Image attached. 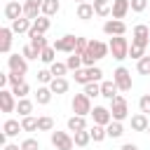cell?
Returning <instances> with one entry per match:
<instances>
[{
	"label": "cell",
	"instance_id": "obj_47",
	"mask_svg": "<svg viewBox=\"0 0 150 150\" xmlns=\"http://www.w3.org/2000/svg\"><path fill=\"white\" fill-rule=\"evenodd\" d=\"M89 47V40L87 38H77V47H75V54H84Z\"/></svg>",
	"mask_w": 150,
	"mask_h": 150
},
{
	"label": "cell",
	"instance_id": "obj_10",
	"mask_svg": "<svg viewBox=\"0 0 150 150\" xmlns=\"http://www.w3.org/2000/svg\"><path fill=\"white\" fill-rule=\"evenodd\" d=\"M103 33L110 35V38H115V35H124V33H127V23L120 21V19H108V21L103 23Z\"/></svg>",
	"mask_w": 150,
	"mask_h": 150
},
{
	"label": "cell",
	"instance_id": "obj_30",
	"mask_svg": "<svg viewBox=\"0 0 150 150\" xmlns=\"http://www.w3.org/2000/svg\"><path fill=\"white\" fill-rule=\"evenodd\" d=\"M105 131H108L110 138H120V136L124 134V127H122V122H115V120H112V122L105 127Z\"/></svg>",
	"mask_w": 150,
	"mask_h": 150
},
{
	"label": "cell",
	"instance_id": "obj_40",
	"mask_svg": "<svg viewBox=\"0 0 150 150\" xmlns=\"http://www.w3.org/2000/svg\"><path fill=\"white\" fill-rule=\"evenodd\" d=\"M21 56H23L26 61H33V59H40V52H35V49L30 47V42H28V45L21 49Z\"/></svg>",
	"mask_w": 150,
	"mask_h": 150
},
{
	"label": "cell",
	"instance_id": "obj_17",
	"mask_svg": "<svg viewBox=\"0 0 150 150\" xmlns=\"http://www.w3.org/2000/svg\"><path fill=\"white\" fill-rule=\"evenodd\" d=\"M117 84H115V80H103L101 82V96L103 98H108V101H112L115 96H117Z\"/></svg>",
	"mask_w": 150,
	"mask_h": 150
},
{
	"label": "cell",
	"instance_id": "obj_1",
	"mask_svg": "<svg viewBox=\"0 0 150 150\" xmlns=\"http://www.w3.org/2000/svg\"><path fill=\"white\" fill-rule=\"evenodd\" d=\"M108 54H110V47H108L105 42H101V40H89V47H87V52L82 54V61H84L87 68H91L94 61H98V59H103V56H108Z\"/></svg>",
	"mask_w": 150,
	"mask_h": 150
},
{
	"label": "cell",
	"instance_id": "obj_19",
	"mask_svg": "<svg viewBox=\"0 0 150 150\" xmlns=\"http://www.w3.org/2000/svg\"><path fill=\"white\" fill-rule=\"evenodd\" d=\"M19 131H23L19 120H7V122L2 124V134H5L7 138H12V136H19Z\"/></svg>",
	"mask_w": 150,
	"mask_h": 150
},
{
	"label": "cell",
	"instance_id": "obj_2",
	"mask_svg": "<svg viewBox=\"0 0 150 150\" xmlns=\"http://www.w3.org/2000/svg\"><path fill=\"white\" fill-rule=\"evenodd\" d=\"M108 47H110V54H112V59H117V61H124L127 56H129V40L124 38V35H115V38H110V42H108Z\"/></svg>",
	"mask_w": 150,
	"mask_h": 150
},
{
	"label": "cell",
	"instance_id": "obj_45",
	"mask_svg": "<svg viewBox=\"0 0 150 150\" xmlns=\"http://www.w3.org/2000/svg\"><path fill=\"white\" fill-rule=\"evenodd\" d=\"M75 82H80V84H89V75H87V68L84 70H75Z\"/></svg>",
	"mask_w": 150,
	"mask_h": 150
},
{
	"label": "cell",
	"instance_id": "obj_35",
	"mask_svg": "<svg viewBox=\"0 0 150 150\" xmlns=\"http://www.w3.org/2000/svg\"><path fill=\"white\" fill-rule=\"evenodd\" d=\"M21 129L23 131H38V117H33V115L21 117Z\"/></svg>",
	"mask_w": 150,
	"mask_h": 150
},
{
	"label": "cell",
	"instance_id": "obj_54",
	"mask_svg": "<svg viewBox=\"0 0 150 150\" xmlns=\"http://www.w3.org/2000/svg\"><path fill=\"white\" fill-rule=\"evenodd\" d=\"M148 134H150V127H148Z\"/></svg>",
	"mask_w": 150,
	"mask_h": 150
},
{
	"label": "cell",
	"instance_id": "obj_48",
	"mask_svg": "<svg viewBox=\"0 0 150 150\" xmlns=\"http://www.w3.org/2000/svg\"><path fill=\"white\" fill-rule=\"evenodd\" d=\"M148 7V0H131V12H143Z\"/></svg>",
	"mask_w": 150,
	"mask_h": 150
},
{
	"label": "cell",
	"instance_id": "obj_55",
	"mask_svg": "<svg viewBox=\"0 0 150 150\" xmlns=\"http://www.w3.org/2000/svg\"><path fill=\"white\" fill-rule=\"evenodd\" d=\"M9 2H12V0H9Z\"/></svg>",
	"mask_w": 150,
	"mask_h": 150
},
{
	"label": "cell",
	"instance_id": "obj_13",
	"mask_svg": "<svg viewBox=\"0 0 150 150\" xmlns=\"http://www.w3.org/2000/svg\"><path fill=\"white\" fill-rule=\"evenodd\" d=\"M14 98L16 96L9 89H0V108H2V112H14L16 110V101Z\"/></svg>",
	"mask_w": 150,
	"mask_h": 150
},
{
	"label": "cell",
	"instance_id": "obj_14",
	"mask_svg": "<svg viewBox=\"0 0 150 150\" xmlns=\"http://www.w3.org/2000/svg\"><path fill=\"white\" fill-rule=\"evenodd\" d=\"M21 16H23V5H21L19 0H12V2L5 5V19L16 21V19H21Z\"/></svg>",
	"mask_w": 150,
	"mask_h": 150
},
{
	"label": "cell",
	"instance_id": "obj_39",
	"mask_svg": "<svg viewBox=\"0 0 150 150\" xmlns=\"http://www.w3.org/2000/svg\"><path fill=\"white\" fill-rule=\"evenodd\" d=\"M136 70L141 75H150V56H143L141 61H136Z\"/></svg>",
	"mask_w": 150,
	"mask_h": 150
},
{
	"label": "cell",
	"instance_id": "obj_12",
	"mask_svg": "<svg viewBox=\"0 0 150 150\" xmlns=\"http://www.w3.org/2000/svg\"><path fill=\"white\" fill-rule=\"evenodd\" d=\"M91 117H94V124H101V127H108V124L112 122L110 108H103V105H94V110H91Z\"/></svg>",
	"mask_w": 150,
	"mask_h": 150
},
{
	"label": "cell",
	"instance_id": "obj_53",
	"mask_svg": "<svg viewBox=\"0 0 150 150\" xmlns=\"http://www.w3.org/2000/svg\"><path fill=\"white\" fill-rule=\"evenodd\" d=\"M82 2H87V0H77V5H82Z\"/></svg>",
	"mask_w": 150,
	"mask_h": 150
},
{
	"label": "cell",
	"instance_id": "obj_15",
	"mask_svg": "<svg viewBox=\"0 0 150 150\" xmlns=\"http://www.w3.org/2000/svg\"><path fill=\"white\" fill-rule=\"evenodd\" d=\"M12 35H14V30L9 26L0 28V52L2 54H9V49H12Z\"/></svg>",
	"mask_w": 150,
	"mask_h": 150
},
{
	"label": "cell",
	"instance_id": "obj_6",
	"mask_svg": "<svg viewBox=\"0 0 150 150\" xmlns=\"http://www.w3.org/2000/svg\"><path fill=\"white\" fill-rule=\"evenodd\" d=\"M52 145L56 150H73L75 148V141L68 131H52Z\"/></svg>",
	"mask_w": 150,
	"mask_h": 150
},
{
	"label": "cell",
	"instance_id": "obj_34",
	"mask_svg": "<svg viewBox=\"0 0 150 150\" xmlns=\"http://www.w3.org/2000/svg\"><path fill=\"white\" fill-rule=\"evenodd\" d=\"M84 61H82V54H70L68 59H66V66H68V70H80V66H82Z\"/></svg>",
	"mask_w": 150,
	"mask_h": 150
},
{
	"label": "cell",
	"instance_id": "obj_27",
	"mask_svg": "<svg viewBox=\"0 0 150 150\" xmlns=\"http://www.w3.org/2000/svg\"><path fill=\"white\" fill-rule=\"evenodd\" d=\"M59 9H61V2L59 0H45L42 2V16H54Z\"/></svg>",
	"mask_w": 150,
	"mask_h": 150
},
{
	"label": "cell",
	"instance_id": "obj_41",
	"mask_svg": "<svg viewBox=\"0 0 150 150\" xmlns=\"http://www.w3.org/2000/svg\"><path fill=\"white\" fill-rule=\"evenodd\" d=\"M87 75H89V82H101L103 70H101L98 66H91V68H87Z\"/></svg>",
	"mask_w": 150,
	"mask_h": 150
},
{
	"label": "cell",
	"instance_id": "obj_44",
	"mask_svg": "<svg viewBox=\"0 0 150 150\" xmlns=\"http://www.w3.org/2000/svg\"><path fill=\"white\" fill-rule=\"evenodd\" d=\"M138 108H141V112H143V115H148V112H150V94H143V96H141Z\"/></svg>",
	"mask_w": 150,
	"mask_h": 150
},
{
	"label": "cell",
	"instance_id": "obj_4",
	"mask_svg": "<svg viewBox=\"0 0 150 150\" xmlns=\"http://www.w3.org/2000/svg\"><path fill=\"white\" fill-rule=\"evenodd\" d=\"M110 115H112L115 122H124V120L129 117V105H127V98H124V96L117 94V96L110 101Z\"/></svg>",
	"mask_w": 150,
	"mask_h": 150
},
{
	"label": "cell",
	"instance_id": "obj_43",
	"mask_svg": "<svg viewBox=\"0 0 150 150\" xmlns=\"http://www.w3.org/2000/svg\"><path fill=\"white\" fill-rule=\"evenodd\" d=\"M38 80H40L42 84H47V87H49V82L54 80V75H52V70H49V68H42V70H38Z\"/></svg>",
	"mask_w": 150,
	"mask_h": 150
},
{
	"label": "cell",
	"instance_id": "obj_7",
	"mask_svg": "<svg viewBox=\"0 0 150 150\" xmlns=\"http://www.w3.org/2000/svg\"><path fill=\"white\" fill-rule=\"evenodd\" d=\"M56 52H66V54H75V47H77V35H63V38H59L54 45H52Z\"/></svg>",
	"mask_w": 150,
	"mask_h": 150
},
{
	"label": "cell",
	"instance_id": "obj_32",
	"mask_svg": "<svg viewBox=\"0 0 150 150\" xmlns=\"http://www.w3.org/2000/svg\"><path fill=\"white\" fill-rule=\"evenodd\" d=\"M30 47L42 54V49H47L49 45H47V38H45V35H35V38H30Z\"/></svg>",
	"mask_w": 150,
	"mask_h": 150
},
{
	"label": "cell",
	"instance_id": "obj_22",
	"mask_svg": "<svg viewBox=\"0 0 150 150\" xmlns=\"http://www.w3.org/2000/svg\"><path fill=\"white\" fill-rule=\"evenodd\" d=\"M94 14H96V12H94V5H91V2H82V5H77V19L89 21Z\"/></svg>",
	"mask_w": 150,
	"mask_h": 150
},
{
	"label": "cell",
	"instance_id": "obj_33",
	"mask_svg": "<svg viewBox=\"0 0 150 150\" xmlns=\"http://www.w3.org/2000/svg\"><path fill=\"white\" fill-rule=\"evenodd\" d=\"M40 61H42V63H47V66H52V63L56 61V49H54V47H47V49H42V54H40Z\"/></svg>",
	"mask_w": 150,
	"mask_h": 150
},
{
	"label": "cell",
	"instance_id": "obj_29",
	"mask_svg": "<svg viewBox=\"0 0 150 150\" xmlns=\"http://www.w3.org/2000/svg\"><path fill=\"white\" fill-rule=\"evenodd\" d=\"M73 141H75V145L77 148H84V145H89V141H91V134L84 129V131H75L73 134Z\"/></svg>",
	"mask_w": 150,
	"mask_h": 150
},
{
	"label": "cell",
	"instance_id": "obj_46",
	"mask_svg": "<svg viewBox=\"0 0 150 150\" xmlns=\"http://www.w3.org/2000/svg\"><path fill=\"white\" fill-rule=\"evenodd\" d=\"M21 150H40V143H38L35 138H26V141L21 143Z\"/></svg>",
	"mask_w": 150,
	"mask_h": 150
},
{
	"label": "cell",
	"instance_id": "obj_23",
	"mask_svg": "<svg viewBox=\"0 0 150 150\" xmlns=\"http://www.w3.org/2000/svg\"><path fill=\"white\" fill-rule=\"evenodd\" d=\"M49 89H52L54 94H66V91H68V80H66V77H54V80L49 82Z\"/></svg>",
	"mask_w": 150,
	"mask_h": 150
},
{
	"label": "cell",
	"instance_id": "obj_26",
	"mask_svg": "<svg viewBox=\"0 0 150 150\" xmlns=\"http://www.w3.org/2000/svg\"><path fill=\"white\" fill-rule=\"evenodd\" d=\"M87 129V122H84V117H80V115H73V117H68V131H84Z\"/></svg>",
	"mask_w": 150,
	"mask_h": 150
},
{
	"label": "cell",
	"instance_id": "obj_52",
	"mask_svg": "<svg viewBox=\"0 0 150 150\" xmlns=\"http://www.w3.org/2000/svg\"><path fill=\"white\" fill-rule=\"evenodd\" d=\"M28 2H35V5H42L45 0H28Z\"/></svg>",
	"mask_w": 150,
	"mask_h": 150
},
{
	"label": "cell",
	"instance_id": "obj_28",
	"mask_svg": "<svg viewBox=\"0 0 150 150\" xmlns=\"http://www.w3.org/2000/svg\"><path fill=\"white\" fill-rule=\"evenodd\" d=\"M89 134H91V141H94V143H101L103 138H108V131H105V127H101V124H94V127L89 129Z\"/></svg>",
	"mask_w": 150,
	"mask_h": 150
},
{
	"label": "cell",
	"instance_id": "obj_25",
	"mask_svg": "<svg viewBox=\"0 0 150 150\" xmlns=\"http://www.w3.org/2000/svg\"><path fill=\"white\" fill-rule=\"evenodd\" d=\"M16 112H19L21 117H28V115L33 112V101H30V98H19V101H16Z\"/></svg>",
	"mask_w": 150,
	"mask_h": 150
},
{
	"label": "cell",
	"instance_id": "obj_11",
	"mask_svg": "<svg viewBox=\"0 0 150 150\" xmlns=\"http://www.w3.org/2000/svg\"><path fill=\"white\" fill-rule=\"evenodd\" d=\"M49 26H52V21H49V16H38L35 21H33V26H30V30H28V38H35V35H45L47 30H49Z\"/></svg>",
	"mask_w": 150,
	"mask_h": 150
},
{
	"label": "cell",
	"instance_id": "obj_20",
	"mask_svg": "<svg viewBox=\"0 0 150 150\" xmlns=\"http://www.w3.org/2000/svg\"><path fill=\"white\" fill-rule=\"evenodd\" d=\"M148 127H150L148 115L138 112V115H134V117H131V129H134V131H148Z\"/></svg>",
	"mask_w": 150,
	"mask_h": 150
},
{
	"label": "cell",
	"instance_id": "obj_24",
	"mask_svg": "<svg viewBox=\"0 0 150 150\" xmlns=\"http://www.w3.org/2000/svg\"><path fill=\"white\" fill-rule=\"evenodd\" d=\"M52 89L49 87H38V91H35V101L40 103V105H47L49 101H52Z\"/></svg>",
	"mask_w": 150,
	"mask_h": 150
},
{
	"label": "cell",
	"instance_id": "obj_51",
	"mask_svg": "<svg viewBox=\"0 0 150 150\" xmlns=\"http://www.w3.org/2000/svg\"><path fill=\"white\" fill-rule=\"evenodd\" d=\"M2 150H21V145H14V143H7Z\"/></svg>",
	"mask_w": 150,
	"mask_h": 150
},
{
	"label": "cell",
	"instance_id": "obj_42",
	"mask_svg": "<svg viewBox=\"0 0 150 150\" xmlns=\"http://www.w3.org/2000/svg\"><path fill=\"white\" fill-rule=\"evenodd\" d=\"M129 56H131V59H136V61H141V59L145 56V47H138V45H131V47H129Z\"/></svg>",
	"mask_w": 150,
	"mask_h": 150
},
{
	"label": "cell",
	"instance_id": "obj_31",
	"mask_svg": "<svg viewBox=\"0 0 150 150\" xmlns=\"http://www.w3.org/2000/svg\"><path fill=\"white\" fill-rule=\"evenodd\" d=\"M38 131H54V120L49 115L38 117Z\"/></svg>",
	"mask_w": 150,
	"mask_h": 150
},
{
	"label": "cell",
	"instance_id": "obj_8",
	"mask_svg": "<svg viewBox=\"0 0 150 150\" xmlns=\"http://www.w3.org/2000/svg\"><path fill=\"white\" fill-rule=\"evenodd\" d=\"M131 45H138V47H148V45H150V28H148L145 23H138V26L134 28Z\"/></svg>",
	"mask_w": 150,
	"mask_h": 150
},
{
	"label": "cell",
	"instance_id": "obj_36",
	"mask_svg": "<svg viewBox=\"0 0 150 150\" xmlns=\"http://www.w3.org/2000/svg\"><path fill=\"white\" fill-rule=\"evenodd\" d=\"M12 94H14L16 98H26V96L30 94V87H28L26 82H21V84H14V87H12Z\"/></svg>",
	"mask_w": 150,
	"mask_h": 150
},
{
	"label": "cell",
	"instance_id": "obj_21",
	"mask_svg": "<svg viewBox=\"0 0 150 150\" xmlns=\"http://www.w3.org/2000/svg\"><path fill=\"white\" fill-rule=\"evenodd\" d=\"M91 5H94V12H96L98 16H110V14H112V5H110V0H94Z\"/></svg>",
	"mask_w": 150,
	"mask_h": 150
},
{
	"label": "cell",
	"instance_id": "obj_16",
	"mask_svg": "<svg viewBox=\"0 0 150 150\" xmlns=\"http://www.w3.org/2000/svg\"><path fill=\"white\" fill-rule=\"evenodd\" d=\"M129 9H131V0H112V19L122 21Z\"/></svg>",
	"mask_w": 150,
	"mask_h": 150
},
{
	"label": "cell",
	"instance_id": "obj_18",
	"mask_svg": "<svg viewBox=\"0 0 150 150\" xmlns=\"http://www.w3.org/2000/svg\"><path fill=\"white\" fill-rule=\"evenodd\" d=\"M30 26H33V21L30 19H26V16H21V19H16V21H12V30H14V35H21V33H28L30 30Z\"/></svg>",
	"mask_w": 150,
	"mask_h": 150
},
{
	"label": "cell",
	"instance_id": "obj_5",
	"mask_svg": "<svg viewBox=\"0 0 150 150\" xmlns=\"http://www.w3.org/2000/svg\"><path fill=\"white\" fill-rule=\"evenodd\" d=\"M112 80H115V84H117V89H120V91H129V89L134 87V82H131V73H129L124 66L115 68V73H112Z\"/></svg>",
	"mask_w": 150,
	"mask_h": 150
},
{
	"label": "cell",
	"instance_id": "obj_37",
	"mask_svg": "<svg viewBox=\"0 0 150 150\" xmlns=\"http://www.w3.org/2000/svg\"><path fill=\"white\" fill-rule=\"evenodd\" d=\"M49 70H52V75H54V77H63V75H66V70H68V66H66V63H61V61H54V63L49 66Z\"/></svg>",
	"mask_w": 150,
	"mask_h": 150
},
{
	"label": "cell",
	"instance_id": "obj_49",
	"mask_svg": "<svg viewBox=\"0 0 150 150\" xmlns=\"http://www.w3.org/2000/svg\"><path fill=\"white\" fill-rule=\"evenodd\" d=\"M7 75H9V84H12V87H14V84L26 82V80H23V75H16V73H7Z\"/></svg>",
	"mask_w": 150,
	"mask_h": 150
},
{
	"label": "cell",
	"instance_id": "obj_38",
	"mask_svg": "<svg viewBox=\"0 0 150 150\" xmlns=\"http://www.w3.org/2000/svg\"><path fill=\"white\" fill-rule=\"evenodd\" d=\"M84 94H87L89 98L101 96V82H89V84H84Z\"/></svg>",
	"mask_w": 150,
	"mask_h": 150
},
{
	"label": "cell",
	"instance_id": "obj_50",
	"mask_svg": "<svg viewBox=\"0 0 150 150\" xmlns=\"http://www.w3.org/2000/svg\"><path fill=\"white\" fill-rule=\"evenodd\" d=\"M120 150H138V145H136V143H124Z\"/></svg>",
	"mask_w": 150,
	"mask_h": 150
},
{
	"label": "cell",
	"instance_id": "obj_9",
	"mask_svg": "<svg viewBox=\"0 0 150 150\" xmlns=\"http://www.w3.org/2000/svg\"><path fill=\"white\" fill-rule=\"evenodd\" d=\"M7 66H9V73H16V75H26V70H28V61L19 54H9Z\"/></svg>",
	"mask_w": 150,
	"mask_h": 150
},
{
	"label": "cell",
	"instance_id": "obj_3",
	"mask_svg": "<svg viewBox=\"0 0 150 150\" xmlns=\"http://www.w3.org/2000/svg\"><path fill=\"white\" fill-rule=\"evenodd\" d=\"M70 108H73V112L75 115H80V117H87V115H91V98L82 91V94H75L73 96V103H70Z\"/></svg>",
	"mask_w": 150,
	"mask_h": 150
}]
</instances>
